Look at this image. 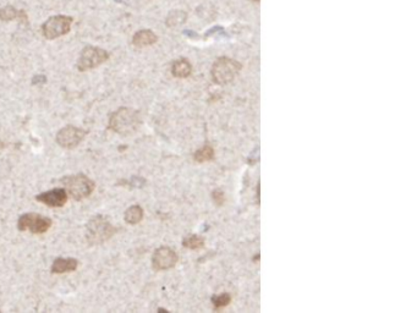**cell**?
<instances>
[{
	"label": "cell",
	"instance_id": "1",
	"mask_svg": "<svg viewBox=\"0 0 417 313\" xmlns=\"http://www.w3.org/2000/svg\"><path fill=\"white\" fill-rule=\"evenodd\" d=\"M140 125L141 117L138 111L132 108L121 107L109 115V129L121 136L132 135L138 130Z\"/></svg>",
	"mask_w": 417,
	"mask_h": 313
},
{
	"label": "cell",
	"instance_id": "2",
	"mask_svg": "<svg viewBox=\"0 0 417 313\" xmlns=\"http://www.w3.org/2000/svg\"><path fill=\"white\" fill-rule=\"evenodd\" d=\"M117 232V227L104 215H96L87 223L86 240L91 246L100 245L108 241Z\"/></svg>",
	"mask_w": 417,
	"mask_h": 313
},
{
	"label": "cell",
	"instance_id": "3",
	"mask_svg": "<svg viewBox=\"0 0 417 313\" xmlns=\"http://www.w3.org/2000/svg\"><path fill=\"white\" fill-rule=\"evenodd\" d=\"M62 182L66 188V192L76 201L87 198L88 196L92 194L94 187H96L94 181L87 178L85 174L65 176Z\"/></svg>",
	"mask_w": 417,
	"mask_h": 313
},
{
	"label": "cell",
	"instance_id": "4",
	"mask_svg": "<svg viewBox=\"0 0 417 313\" xmlns=\"http://www.w3.org/2000/svg\"><path fill=\"white\" fill-rule=\"evenodd\" d=\"M241 70V65L230 58H220L213 64L212 77L215 83H229L236 77Z\"/></svg>",
	"mask_w": 417,
	"mask_h": 313
},
{
	"label": "cell",
	"instance_id": "5",
	"mask_svg": "<svg viewBox=\"0 0 417 313\" xmlns=\"http://www.w3.org/2000/svg\"><path fill=\"white\" fill-rule=\"evenodd\" d=\"M72 21L74 19L71 16H66V15H55V16L49 17L42 26V33H43L44 38L51 41V39L68 35L71 30Z\"/></svg>",
	"mask_w": 417,
	"mask_h": 313
},
{
	"label": "cell",
	"instance_id": "6",
	"mask_svg": "<svg viewBox=\"0 0 417 313\" xmlns=\"http://www.w3.org/2000/svg\"><path fill=\"white\" fill-rule=\"evenodd\" d=\"M109 53L105 49L94 45H87L82 49V53L77 62L78 71H87V70L94 69L97 66L102 65L109 59Z\"/></svg>",
	"mask_w": 417,
	"mask_h": 313
},
{
	"label": "cell",
	"instance_id": "7",
	"mask_svg": "<svg viewBox=\"0 0 417 313\" xmlns=\"http://www.w3.org/2000/svg\"><path fill=\"white\" fill-rule=\"evenodd\" d=\"M51 219L37 213H25L19 218L17 227L21 232H31L33 234H44L50 229Z\"/></svg>",
	"mask_w": 417,
	"mask_h": 313
},
{
	"label": "cell",
	"instance_id": "8",
	"mask_svg": "<svg viewBox=\"0 0 417 313\" xmlns=\"http://www.w3.org/2000/svg\"><path fill=\"white\" fill-rule=\"evenodd\" d=\"M86 131L76 126H65L57 133V142L60 147L72 150L84 141Z\"/></svg>",
	"mask_w": 417,
	"mask_h": 313
},
{
	"label": "cell",
	"instance_id": "9",
	"mask_svg": "<svg viewBox=\"0 0 417 313\" xmlns=\"http://www.w3.org/2000/svg\"><path fill=\"white\" fill-rule=\"evenodd\" d=\"M178 263V254L170 247H160L154 252L152 264L156 270H166L173 268Z\"/></svg>",
	"mask_w": 417,
	"mask_h": 313
},
{
	"label": "cell",
	"instance_id": "10",
	"mask_svg": "<svg viewBox=\"0 0 417 313\" xmlns=\"http://www.w3.org/2000/svg\"><path fill=\"white\" fill-rule=\"evenodd\" d=\"M36 200L38 202L44 203L48 207L57 208V207H63L68 202V192H66L65 188H53V190L47 191V192L38 194Z\"/></svg>",
	"mask_w": 417,
	"mask_h": 313
},
{
	"label": "cell",
	"instance_id": "11",
	"mask_svg": "<svg viewBox=\"0 0 417 313\" xmlns=\"http://www.w3.org/2000/svg\"><path fill=\"white\" fill-rule=\"evenodd\" d=\"M78 261L75 258H57L51 264V273L53 274H63L70 273L77 269Z\"/></svg>",
	"mask_w": 417,
	"mask_h": 313
},
{
	"label": "cell",
	"instance_id": "12",
	"mask_svg": "<svg viewBox=\"0 0 417 313\" xmlns=\"http://www.w3.org/2000/svg\"><path fill=\"white\" fill-rule=\"evenodd\" d=\"M158 41L157 35L152 32L151 30H141L137 33H135L132 38V44L137 48L148 47V45L154 44Z\"/></svg>",
	"mask_w": 417,
	"mask_h": 313
},
{
	"label": "cell",
	"instance_id": "13",
	"mask_svg": "<svg viewBox=\"0 0 417 313\" xmlns=\"http://www.w3.org/2000/svg\"><path fill=\"white\" fill-rule=\"evenodd\" d=\"M191 71H192V66L186 59L176 60L172 66V74L178 78L187 77V76H190Z\"/></svg>",
	"mask_w": 417,
	"mask_h": 313
},
{
	"label": "cell",
	"instance_id": "14",
	"mask_svg": "<svg viewBox=\"0 0 417 313\" xmlns=\"http://www.w3.org/2000/svg\"><path fill=\"white\" fill-rule=\"evenodd\" d=\"M144 219V209L141 206L135 205L131 206L126 212H125V221L131 225L138 224L140 221Z\"/></svg>",
	"mask_w": 417,
	"mask_h": 313
},
{
	"label": "cell",
	"instance_id": "15",
	"mask_svg": "<svg viewBox=\"0 0 417 313\" xmlns=\"http://www.w3.org/2000/svg\"><path fill=\"white\" fill-rule=\"evenodd\" d=\"M213 157H214V150H213L212 146L209 145L203 146L202 148H200V150L194 153V159L200 163L208 162V160L213 159Z\"/></svg>",
	"mask_w": 417,
	"mask_h": 313
},
{
	"label": "cell",
	"instance_id": "16",
	"mask_svg": "<svg viewBox=\"0 0 417 313\" xmlns=\"http://www.w3.org/2000/svg\"><path fill=\"white\" fill-rule=\"evenodd\" d=\"M186 21V14L181 10H174L166 17V25L169 27L180 26Z\"/></svg>",
	"mask_w": 417,
	"mask_h": 313
},
{
	"label": "cell",
	"instance_id": "17",
	"mask_svg": "<svg viewBox=\"0 0 417 313\" xmlns=\"http://www.w3.org/2000/svg\"><path fill=\"white\" fill-rule=\"evenodd\" d=\"M20 15V11L16 8L7 5V7L0 9V20L2 21H11L17 19Z\"/></svg>",
	"mask_w": 417,
	"mask_h": 313
},
{
	"label": "cell",
	"instance_id": "18",
	"mask_svg": "<svg viewBox=\"0 0 417 313\" xmlns=\"http://www.w3.org/2000/svg\"><path fill=\"white\" fill-rule=\"evenodd\" d=\"M203 244H205L203 239H201L200 236H197V235L190 236V238L185 239V241H184L185 247L191 248V250H197V248L203 247Z\"/></svg>",
	"mask_w": 417,
	"mask_h": 313
},
{
	"label": "cell",
	"instance_id": "19",
	"mask_svg": "<svg viewBox=\"0 0 417 313\" xmlns=\"http://www.w3.org/2000/svg\"><path fill=\"white\" fill-rule=\"evenodd\" d=\"M230 301H231L230 295L224 293V294L219 295V296H215L214 299H213V305L217 307V308H220V307H225L229 305Z\"/></svg>",
	"mask_w": 417,
	"mask_h": 313
},
{
	"label": "cell",
	"instance_id": "20",
	"mask_svg": "<svg viewBox=\"0 0 417 313\" xmlns=\"http://www.w3.org/2000/svg\"><path fill=\"white\" fill-rule=\"evenodd\" d=\"M213 200L218 206H221L224 203V193L221 191H214L213 192Z\"/></svg>",
	"mask_w": 417,
	"mask_h": 313
},
{
	"label": "cell",
	"instance_id": "21",
	"mask_svg": "<svg viewBox=\"0 0 417 313\" xmlns=\"http://www.w3.org/2000/svg\"><path fill=\"white\" fill-rule=\"evenodd\" d=\"M47 82V77L44 75H36L35 77L32 78V84L33 86H39V84H44Z\"/></svg>",
	"mask_w": 417,
	"mask_h": 313
},
{
	"label": "cell",
	"instance_id": "22",
	"mask_svg": "<svg viewBox=\"0 0 417 313\" xmlns=\"http://www.w3.org/2000/svg\"><path fill=\"white\" fill-rule=\"evenodd\" d=\"M3 148H4V144H3V141H2V139H0V151H2Z\"/></svg>",
	"mask_w": 417,
	"mask_h": 313
},
{
	"label": "cell",
	"instance_id": "23",
	"mask_svg": "<svg viewBox=\"0 0 417 313\" xmlns=\"http://www.w3.org/2000/svg\"><path fill=\"white\" fill-rule=\"evenodd\" d=\"M115 2H121V0H115Z\"/></svg>",
	"mask_w": 417,
	"mask_h": 313
}]
</instances>
